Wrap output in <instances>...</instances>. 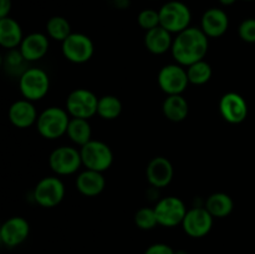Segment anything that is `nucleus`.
<instances>
[{"label":"nucleus","instance_id":"nucleus-17","mask_svg":"<svg viewBox=\"0 0 255 254\" xmlns=\"http://www.w3.org/2000/svg\"><path fill=\"white\" fill-rule=\"evenodd\" d=\"M47 49H49L47 37L42 34H37V32L25 37L20 46L21 56L27 61H36V60L41 59L47 52Z\"/></svg>","mask_w":255,"mask_h":254},{"label":"nucleus","instance_id":"nucleus-20","mask_svg":"<svg viewBox=\"0 0 255 254\" xmlns=\"http://www.w3.org/2000/svg\"><path fill=\"white\" fill-rule=\"evenodd\" d=\"M144 44L152 54H163L172 46L171 32L159 25L147 31Z\"/></svg>","mask_w":255,"mask_h":254},{"label":"nucleus","instance_id":"nucleus-5","mask_svg":"<svg viewBox=\"0 0 255 254\" xmlns=\"http://www.w3.org/2000/svg\"><path fill=\"white\" fill-rule=\"evenodd\" d=\"M50 81L46 72L40 69H29L20 77V91L29 101L42 99L49 91Z\"/></svg>","mask_w":255,"mask_h":254},{"label":"nucleus","instance_id":"nucleus-19","mask_svg":"<svg viewBox=\"0 0 255 254\" xmlns=\"http://www.w3.org/2000/svg\"><path fill=\"white\" fill-rule=\"evenodd\" d=\"M104 176L101 172L92 171V169H87V171L82 172L76 181V187L84 196L94 197L101 193L105 188Z\"/></svg>","mask_w":255,"mask_h":254},{"label":"nucleus","instance_id":"nucleus-24","mask_svg":"<svg viewBox=\"0 0 255 254\" xmlns=\"http://www.w3.org/2000/svg\"><path fill=\"white\" fill-rule=\"evenodd\" d=\"M66 133L75 143L81 144V146L91 141V126L86 119L74 117L72 120H70Z\"/></svg>","mask_w":255,"mask_h":254},{"label":"nucleus","instance_id":"nucleus-34","mask_svg":"<svg viewBox=\"0 0 255 254\" xmlns=\"http://www.w3.org/2000/svg\"><path fill=\"white\" fill-rule=\"evenodd\" d=\"M176 254H187V253H186V252H183V251H181V252H179V253H176Z\"/></svg>","mask_w":255,"mask_h":254},{"label":"nucleus","instance_id":"nucleus-15","mask_svg":"<svg viewBox=\"0 0 255 254\" xmlns=\"http://www.w3.org/2000/svg\"><path fill=\"white\" fill-rule=\"evenodd\" d=\"M147 179L154 187H166L173 178V167L164 157H154L147 166Z\"/></svg>","mask_w":255,"mask_h":254},{"label":"nucleus","instance_id":"nucleus-11","mask_svg":"<svg viewBox=\"0 0 255 254\" xmlns=\"http://www.w3.org/2000/svg\"><path fill=\"white\" fill-rule=\"evenodd\" d=\"M182 226L189 237L201 238L211 232L213 216L207 211V208H193L186 213Z\"/></svg>","mask_w":255,"mask_h":254},{"label":"nucleus","instance_id":"nucleus-33","mask_svg":"<svg viewBox=\"0 0 255 254\" xmlns=\"http://www.w3.org/2000/svg\"><path fill=\"white\" fill-rule=\"evenodd\" d=\"M223 5H232L233 2H236V0H219Z\"/></svg>","mask_w":255,"mask_h":254},{"label":"nucleus","instance_id":"nucleus-12","mask_svg":"<svg viewBox=\"0 0 255 254\" xmlns=\"http://www.w3.org/2000/svg\"><path fill=\"white\" fill-rule=\"evenodd\" d=\"M188 76L178 65H167L159 71L158 84L168 95H181L188 85Z\"/></svg>","mask_w":255,"mask_h":254},{"label":"nucleus","instance_id":"nucleus-26","mask_svg":"<svg viewBox=\"0 0 255 254\" xmlns=\"http://www.w3.org/2000/svg\"><path fill=\"white\" fill-rule=\"evenodd\" d=\"M122 111V104L117 97L104 96L99 100L97 114L105 120H115Z\"/></svg>","mask_w":255,"mask_h":254},{"label":"nucleus","instance_id":"nucleus-35","mask_svg":"<svg viewBox=\"0 0 255 254\" xmlns=\"http://www.w3.org/2000/svg\"><path fill=\"white\" fill-rule=\"evenodd\" d=\"M249 1H251V0H249Z\"/></svg>","mask_w":255,"mask_h":254},{"label":"nucleus","instance_id":"nucleus-13","mask_svg":"<svg viewBox=\"0 0 255 254\" xmlns=\"http://www.w3.org/2000/svg\"><path fill=\"white\" fill-rule=\"evenodd\" d=\"M219 110L226 121L229 124H241L248 115V106L243 97L236 92H228L219 102Z\"/></svg>","mask_w":255,"mask_h":254},{"label":"nucleus","instance_id":"nucleus-25","mask_svg":"<svg viewBox=\"0 0 255 254\" xmlns=\"http://www.w3.org/2000/svg\"><path fill=\"white\" fill-rule=\"evenodd\" d=\"M188 81L193 85H203L208 82L212 77V67L206 61L201 60L198 62L189 65L187 70Z\"/></svg>","mask_w":255,"mask_h":254},{"label":"nucleus","instance_id":"nucleus-23","mask_svg":"<svg viewBox=\"0 0 255 254\" xmlns=\"http://www.w3.org/2000/svg\"><path fill=\"white\" fill-rule=\"evenodd\" d=\"M233 201L226 193H214L207 199L206 208L213 217L223 218L229 216L233 211Z\"/></svg>","mask_w":255,"mask_h":254},{"label":"nucleus","instance_id":"nucleus-32","mask_svg":"<svg viewBox=\"0 0 255 254\" xmlns=\"http://www.w3.org/2000/svg\"><path fill=\"white\" fill-rule=\"evenodd\" d=\"M11 9V0H0V17H6Z\"/></svg>","mask_w":255,"mask_h":254},{"label":"nucleus","instance_id":"nucleus-16","mask_svg":"<svg viewBox=\"0 0 255 254\" xmlns=\"http://www.w3.org/2000/svg\"><path fill=\"white\" fill-rule=\"evenodd\" d=\"M229 20L221 9H209L202 17V29L209 37H219L228 29Z\"/></svg>","mask_w":255,"mask_h":254},{"label":"nucleus","instance_id":"nucleus-10","mask_svg":"<svg viewBox=\"0 0 255 254\" xmlns=\"http://www.w3.org/2000/svg\"><path fill=\"white\" fill-rule=\"evenodd\" d=\"M50 167L57 174H71L82 163L81 153L72 147H59L50 154Z\"/></svg>","mask_w":255,"mask_h":254},{"label":"nucleus","instance_id":"nucleus-1","mask_svg":"<svg viewBox=\"0 0 255 254\" xmlns=\"http://www.w3.org/2000/svg\"><path fill=\"white\" fill-rule=\"evenodd\" d=\"M208 51V36L197 27H187L172 44V54L177 62L189 65L203 60Z\"/></svg>","mask_w":255,"mask_h":254},{"label":"nucleus","instance_id":"nucleus-18","mask_svg":"<svg viewBox=\"0 0 255 254\" xmlns=\"http://www.w3.org/2000/svg\"><path fill=\"white\" fill-rule=\"evenodd\" d=\"M9 119L14 126L26 128L36 120V110L29 100L16 101L9 110Z\"/></svg>","mask_w":255,"mask_h":254},{"label":"nucleus","instance_id":"nucleus-8","mask_svg":"<svg viewBox=\"0 0 255 254\" xmlns=\"http://www.w3.org/2000/svg\"><path fill=\"white\" fill-rule=\"evenodd\" d=\"M158 224L163 227H176L182 223L186 217V206L177 197H166L157 203L156 208Z\"/></svg>","mask_w":255,"mask_h":254},{"label":"nucleus","instance_id":"nucleus-21","mask_svg":"<svg viewBox=\"0 0 255 254\" xmlns=\"http://www.w3.org/2000/svg\"><path fill=\"white\" fill-rule=\"evenodd\" d=\"M22 42V31L20 25L11 17L0 19V45L7 49L17 46Z\"/></svg>","mask_w":255,"mask_h":254},{"label":"nucleus","instance_id":"nucleus-30","mask_svg":"<svg viewBox=\"0 0 255 254\" xmlns=\"http://www.w3.org/2000/svg\"><path fill=\"white\" fill-rule=\"evenodd\" d=\"M239 36L247 42H255V19H247L239 26Z\"/></svg>","mask_w":255,"mask_h":254},{"label":"nucleus","instance_id":"nucleus-2","mask_svg":"<svg viewBox=\"0 0 255 254\" xmlns=\"http://www.w3.org/2000/svg\"><path fill=\"white\" fill-rule=\"evenodd\" d=\"M191 22V11L181 1H169L159 10V25L169 32H181Z\"/></svg>","mask_w":255,"mask_h":254},{"label":"nucleus","instance_id":"nucleus-6","mask_svg":"<svg viewBox=\"0 0 255 254\" xmlns=\"http://www.w3.org/2000/svg\"><path fill=\"white\" fill-rule=\"evenodd\" d=\"M97 106H99L97 97L91 91L85 89L72 91L66 101L67 111L76 119H90L97 114Z\"/></svg>","mask_w":255,"mask_h":254},{"label":"nucleus","instance_id":"nucleus-22","mask_svg":"<svg viewBox=\"0 0 255 254\" xmlns=\"http://www.w3.org/2000/svg\"><path fill=\"white\" fill-rule=\"evenodd\" d=\"M189 111L186 99L181 95H169L163 104V112L166 117L171 121H183Z\"/></svg>","mask_w":255,"mask_h":254},{"label":"nucleus","instance_id":"nucleus-28","mask_svg":"<svg viewBox=\"0 0 255 254\" xmlns=\"http://www.w3.org/2000/svg\"><path fill=\"white\" fill-rule=\"evenodd\" d=\"M134 223L138 228L144 229V231L154 228L158 224L154 209L141 208L139 211H137L136 216H134Z\"/></svg>","mask_w":255,"mask_h":254},{"label":"nucleus","instance_id":"nucleus-27","mask_svg":"<svg viewBox=\"0 0 255 254\" xmlns=\"http://www.w3.org/2000/svg\"><path fill=\"white\" fill-rule=\"evenodd\" d=\"M47 32L54 40L64 41L71 35V26L65 17L54 16L47 21Z\"/></svg>","mask_w":255,"mask_h":254},{"label":"nucleus","instance_id":"nucleus-14","mask_svg":"<svg viewBox=\"0 0 255 254\" xmlns=\"http://www.w3.org/2000/svg\"><path fill=\"white\" fill-rule=\"evenodd\" d=\"M30 232L29 223L21 217H12L7 219L0 229V239L2 244L9 248L21 244L27 238Z\"/></svg>","mask_w":255,"mask_h":254},{"label":"nucleus","instance_id":"nucleus-7","mask_svg":"<svg viewBox=\"0 0 255 254\" xmlns=\"http://www.w3.org/2000/svg\"><path fill=\"white\" fill-rule=\"evenodd\" d=\"M65 196L64 183L56 177H46L35 187L34 198L41 207L51 208L57 206Z\"/></svg>","mask_w":255,"mask_h":254},{"label":"nucleus","instance_id":"nucleus-3","mask_svg":"<svg viewBox=\"0 0 255 254\" xmlns=\"http://www.w3.org/2000/svg\"><path fill=\"white\" fill-rule=\"evenodd\" d=\"M70 120L64 110L50 107L40 115L37 120V129L45 138L55 139L67 132Z\"/></svg>","mask_w":255,"mask_h":254},{"label":"nucleus","instance_id":"nucleus-9","mask_svg":"<svg viewBox=\"0 0 255 254\" xmlns=\"http://www.w3.org/2000/svg\"><path fill=\"white\" fill-rule=\"evenodd\" d=\"M62 52L67 60L76 64L89 61L94 54L91 39L84 34H71L62 41Z\"/></svg>","mask_w":255,"mask_h":254},{"label":"nucleus","instance_id":"nucleus-29","mask_svg":"<svg viewBox=\"0 0 255 254\" xmlns=\"http://www.w3.org/2000/svg\"><path fill=\"white\" fill-rule=\"evenodd\" d=\"M138 24L141 25V27L146 29L147 31L159 26V12L151 9L143 10L138 15Z\"/></svg>","mask_w":255,"mask_h":254},{"label":"nucleus","instance_id":"nucleus-31","mask_svg":"<svg viewBox=\"0 0 255 254\" xmlns=\"http://www.w3.org/2000/svg\"><path fill=\"white\" fill-rule=\"evenodd\" d=\"M144 254H176V252L168 244L156 243L149 246L144 252Z\"/></svg>","mask_w":255,"mask_h":254},{"label":"nucleus","instance_id":"nucleus-4","mask_svg":"<svg viewBox=\"0 0 255 254\" xmlns=\"http://www.w3.org/2000/svg\"><path fill=\"white\" fill-rule=\"evenodd\" d=\"M82 163L89 169L97 172H104L109 168L114 161V154L111 148L104 142L90 141L81 148Z\"/></svg>","mask_w":255,"mask_h":254}]
</instances>
